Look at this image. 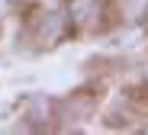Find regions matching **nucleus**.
Returning a JSON list of instances; mask_svg holds the SVG:
<instances>
[{"instance_id": "nucleus-1", "label": "nucleus", "mask_w": 148, "mask_h": 135, "mask_svg": "<svg viewBox=\"0 0 148 135\" xmlns=\"http://www.w3.org/2000/svg\"><path fill=\"white\" fill-rule=\"evenodd\" d=\"M97 0H74V16H77V23L81 26H90V23H97Z\"/></svg>"}]
</instances>
